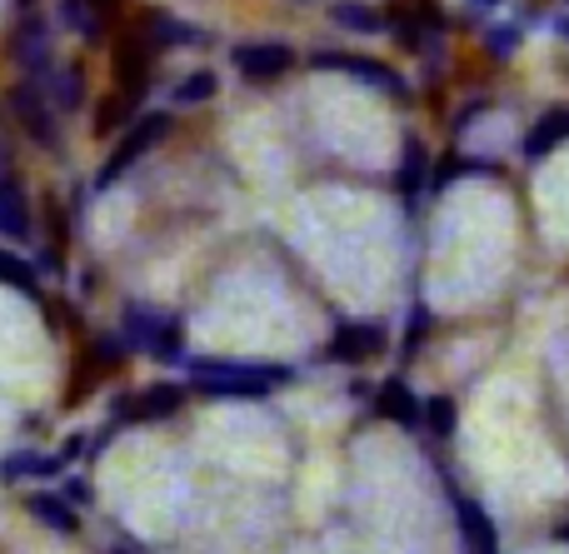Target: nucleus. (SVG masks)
Here are the masks:
<instances>
[{"mask_svg": "<svg viewBox=\"0 0 569 554\" xmlns=\"http://www.w3.org/2000/svg\"><path fill=\"white\" fill-rule=\"evenodd\" d=\"M290 365H256V360H190V380L206 395H230V400H256L270 390L290 385Z\"/></svg>", "mask_w": 569, "mask_h": 554, "instance_id": "f257e3e1", "label": "nucleus"}, {"mask_svg": "<svg viewBox=\"0 0 569 554\" xmlns=\"http://www.w3.org/2000/svg\"><path fill=\"white\" fill-rule=\"evenodd\" d=\"M170 125H176V120H170V110H146V115H140L136 125L126 130V140H120V145L110 150L106 165H100L96 190H116V185H120V175H126V170L136 165L140 155H150V150H156L160 140L170 135Z\"/></svg>", "mask_w": 569, "mask_h": 554, "instance_id": "f03ea898", "label": "nucleus"}, {"mask_svg": "<svg viewBox=\"0 0 569 554\" xmlns=\"http://www.w3.org/2000/svg\"><path fill=\"white\" fill-rule=\"evenodd\" d=\"M10 56H16L20 75L36 80V85H46V75L56 70V46H50V20L36 16V10H26L16 26V36H10Z\"/></svg>", "mask_w": 569, "mask_h": 554, "instance_id": "7ed1b4c3", "label": "nucleus"}, {"mask_svg": "<svg viewBox=\"0 0 569 554\" xmlns=\"http://www.w3.org/2000/svg\"><path fill=\"white\" fill-rule=\"evenodd\" d=\"M10 115L20 120V130H26L40 150H60V115L36 80H20V85L10 90Z\"/></svg>", "mask_w": 569, "mask_h": 554, "instance_id": "20e7f679", "label": "nucleus"}, {"mask_svg": "<svg viewBox=\"0 0 569 554\" xmlns=\"http://www.w3.org/2000/svg\"><path fill=\"white\" fill-rule=\"evenodd\" d=\"M310 66L315 70H345V75L365 80V85H375V90H390V95H410V85H405L385 60H370V56H350V50H315Z\"/></svg>", "mask_w": 569, "mask_h": 554, "instance_id": "39448f33", "label": "nucleus"}, {"mask_svg": "<svg viewBox=\"0 0 569 554\" xmlns=\"http://www.w3.org/2000/svg\"><path fill=\"white\" fill-rule=\"evenodd\" d=\"M230 60H236V70L246 80H260V85H266V80H280L300 56H295L284 40H246V46L230 50Z\"/></svg>", "mask_w": 569, "mask_h": 554, "instance_id": "423d86ee", "label": "nucleus"}, {"mask_svg": "<svg viewBox=\"0 0 569 554\" xmlns=\"http://www.w3.org/2000/svg\"><path fill=\"white\" fill-rule=\"evenodd\" d=\"M180 405H186V390L180 385H150L146 395H130L116 405V430L120 425H160V420H170Z\"/></svg>", "mask_w": 569, "mask_h": 554, "instance_id": "0eeeda50", "label": "nucleus"}, {"mask_svg": "<svg viewBox=\"0 0 569 554\" xmlns=\"http://www.w3.org/2000/svg\"><path fill=\"white\" fill-rule=\"evenodd\" d=\"M150 70H156V50L146 46L140 36H126L116 46V85L126 100H140L150 85Z\"/></svg>", "mask_w": 569, "mask_h": 554, "instance_id": "6e6552de", "label": "nucleus"}, {"mask_svg": "<svg viewBox=\"0 0 569 554\" xmlns=\"http://www.w3.org/2000/svg\"><path fill=\"white\" fill-rule=\"evenodd\" d=\"M0 235L6 240H30V200L20 175L10 170L6 150H0Z\"/></svg>", "mask_w": 569, "mask_h": 554, "instance_id": "1a4fd4ad", "label": "nucleus"}, {"mask_svg": "<svg viewBox=\"0 0 569 554\" xmlns=\"http://www.w3.org/2000/svg\"><path fill=\"white\" fill-rule=\"evenodd\" d=\"M380 350H385L380 325H340L335 340L325 345V360H335V365H360V360L380 355Z\"/></svg>", "mask_w": 569, "mask_h": 554, "instance_id": "9d476101", "label": "nucleus"}, {"mask_svg": "<svg viewBox=\"0 0 569 554\" xmlns=\"http://www.w3.org/2000/svg\"><path fill=\"white\" fill-rule=\"evenodd\" d=\"M140 40H146L150 50H170V46H206V36H200L196 26H186V20H176L170 10H150V16L140 20Z\"/></svg>", "mask_w": 569, "mask_h": 554, "instance_id": "9b49d317", "label": "nucleus"}, {"mask_svg": "<svg viewBox=\"0 0 569 554\" xmlns=\"http://www.w3.org/2000/svg\"><path fill=\"white\" fill-rule=\"evenodd\" d=\"M450 510H455V525L465 530V540H470L475 554H500V535H495L490 515H485L470 495H450Z\"/></svg>", "mask_w": 569, "mask_h": 554, "instance_id": "f8f14e48", "label": "nucleus"}, {"mask_svg": "<svg viewBox=\"0 0 569 554\" xmlns=\"http://www.w3.org/2000/svg\"><path fill=\"white\" fill-rule=\"evenodd\" d=\"M26 515L40 520L46 530H56V535H80V515L76 505H66V495H56V490H36V495H26Z\"/></svg>", "mask_w": 569, "mask_h": 554, "instance_id": "ddd939ff", "label": "nucleus"}, {"mask_svg": "<svg viewBox=\"0 0 569 554\" xmlns=\"http://www.w3.org/2000/svg\"><path fill=\"white\" fill-rule=\"evenodd\" d=\"M50 95V105H56V115H70V110L86 105V70L80 66H56L46 75V85H40Z\"/></svg>", "mask_w": 569, "mask_h": 554, "instance_id": "4468645a", "label": "nucleus"}, {"mask_svg": "<svg viewBox=\"0 0 569 554\" xmlns=\"http://www.w3.org/2000/svg\"><path fill=\"white\" fill-rule=\"evenodd\" d=\"M56 16L66 30H76L86 46H100V36H106V16H100L90 0H56Z\"/></svg>", "mask_w": 569, "mask_h": 554, "instance_id": "2eb2a0df", "label": "nucleus"}, {"mask_svg": "<svg viewBox=\"0 0 569 554\" xmlns=\"http://www.w3.org/2000/svg\"><path fill=\"white\" fill-rule=\"evenodd\" d=\"M569 140V110H550V115L540 120V125L525 135V160H545V155H555Z\"/></svg>", "mask_w": 569, "mask_h": 554, "instance_id": "dca6fc26", "label": "nucleus"}, {"mask_svg": "<svg viewBox=\"0 0 569 554\" xmlns=\"http://www.w3.org/2000/svg\"><path fill=\"white\" fill-rule=\"evenodd\" d=\"M380 410L395 420L400 430H420V400L405 390V380H390V385L380 390Z\"/></svg>", "mask_w": 569, "mask_h": 554, "instance_id": "f3484780", "label": "nucleus"}, {"mask_svg": "<svg viewBox=\"0 0 569 554\" xmlns=\"http://www.w3.org/2000/svg\"><path fill=\"white\" fill-rule=\"evenodd\" d=\"M330 20L340 30H355V36H380L385 30V16L370 6H360V0H340V6H330Z\"/></svg>", "mask_w": 569, "mask_h": 554, "instance_id": "a211bd4d", "label": "nucleus"}, {"mask_svg": "<svg viewBox=\"0 0 569 554\" xmlns=\"http://www.w3.org/2000/svg\"><path fill=\"white\" fill-rule=\"evenodd\" d=\"M160 325H166V320H160L156 310H146V305H130V310H126V320H120V340H126V345L150 350V340L160 335Z\"/></svg>", "mask_w": 569, "mask_h": 554, "instance_id": "6ab92c4d", "label": "nucleus"}, {"mask_svg": "<svg viewBox=\"0 0 569 554\" xmlns=\"http://www.w3.org/2000/svg\"><path fill=\"white\" fill-rule=\"evenodd\" d=\"M60 455H30V450H20V455L0 460V480H30V475H60Z\"/></svg>", "mask_w": 569, "mask_h": 554, "instance_id": "aec40b11", "label": "nucleus"}, {"mask_svg": "<svg viewBox=\"0 0 569 554\" xmlns=\"http://www.w3.org/2000/svg\"><path fill=\"white\" fill-rule=\"evenodd\" d=\"M0 285L20 290V295L40 300V280H36V265L30 260H20L16 250H0Z\"/></svg>", "mask_w": 569, "mask_h": 554, "instance_id": "412c9836", "label": "nucleus"}, {"mask_svg": "<svg viewBox=\"0 0 569 554\" xmlns=\"http://www.w3.org/2000/svg\"><path fill=\"white\" fill-rule=\"evenodd\" d=\"M216 90H220L216 70H190L176 85V105H206V100H216Z\"/></svg>", "mask_w": 569, "mask_h": 554, "instance_id": "4be33fe9", "label": "nucleus"}, {"mask_svg": "<svg viewBox=\"0 0 569 554\" xmlns=\"http://www.w3.org/2000/svg\"><path fill=\"white\" fill-rule=\"evenodd\" d=\"M420 180H425V145L415 135H405V145H400V185H405V195H415Z\"/></svg>", "mask_w": 569, "mask_h": 554, "instance_id": "5701e85b", "label": "nucleus"}, {"mask_svg": "<svg viewBox=\"0 0 569 554\" xmlns=\"http://www.w3.org/2000/svg\"><path fill=\"white\" fill-rule=\"evenodd\" d=\"M130 110H136V100H126V95L116 90V95H110L106 105H100V115H96V135H110V130H116L120 120L130 115Z\"/></svg>", "mask_w": 569, "mask_h": 554, "instance_id": "b1692460", "label": "nucleus"}, {"mask_svg": "<svg viewBox=\"0 0 569 554\" xmlns=\"http://www.w3.org/2000/svg\"><path fill=\"white\" fill-rule=\"evenodd\" d=\"M150 355H156V360H180V325H176V320H166V325H160V335L150 340Z\"/></svg>", "mask_w": 569, "mask_h": 554, "instance_id": "393cba45", "label": "nucleus"}, {"mask_svg": "<svg viewBox=\"0 0 569 554\" xmlns=\"http://www.w3.org/2000/svg\"><path fill=\"white\" fill-rule=\"evenodd\" d=\"M430 430L435 435H450L455 430V405L450 400H430Z\"/></svg>", "mask_w": 569, "mask_h": 554, "instance_id": "a878e982", "label": "nucleus"}, {"mask_svg": "<svg viewBox=\"0 0 569 554\" xmlns=\"http://www.w3.org/2000/svg\"><path fill=\"white\" fill-rule=\"evenodd\" d=\"M520 46V30L505 26V30H490V50H500V56H510V50Z\"/></svg>", "mask_w": 569, "mask_h": 554, "instance_id": "bb28decb", "label": "nucleus"}, {"mask_svg": "<svg viewBox=\"0 0 569 554\" xmlns=\"http://www.w3.org/2000/svg\"><path fill=\"white\" fill-rule=\"evenodd\" d=\"M60 495H66V505H90V485H86V480H70Z\"/></svg>", "mask_w": 569, "mask_h": 554, "instance_id": "cd10ccee", "label": "nucleus"}, {"mask_svg": "<svg viewBox=\"0 0 569 554\" xmlns=\"http://www.w3.org/2000/svg\"><path fill=\"white\" fill-rule=\"evenodd\" d=\"M16 6H20V10H36V0H16Z\"/></svg>", "mask_w": 569, "mask_h": 554, "instance_id": "c85d7f7f", "label": "nucleus"}, {"mask_svg": "<svg viewBox=\"0 0 569 554\" xmlns=\"http://www.w3.org/2000/svg\"><path fill=\"white\" fill-rule=\"evenodd\" d=\"M560 36H565V40H569V20H560Z\"/></svg>", "mask_w": 569, "mask_h": 554, "instance_id": "c756f323", "label": "nucleus"}, {"mask_svg": "<svg viewBox=\"0 0 569 554\" xmlns=\"http://www.w3.org/2000/svg\"><path fill=\"white\" fill-rule=\"evenodd\" d=\"M475 6H500V0H475Z\"/></svg>", "mask_w": 569, "mask_h": 554, "instance_id": "7c9ffc66", "label": "nucleus"}, {"mask_svg": "<svg viewBox=\"0 0 569 554\" xmlns=\"http://www.w3.org/2000/svg\"><path fill=\"white\" fill-rule=\"evenodd\" d=\"M116 554H130V550H116Z\"/></svg>", "mask_w": 569, "mask_h": 554, "instance_id": "2f4dec72", "label": "nucleus"}, {"mask_svg": "<svg viewBox=\"0 0 569 554\" xmlns=\"http://www.w3.org/2000/svg\"><path fill=\"white\" fill-rule=\"evenodd\" d=\"M300 6H305V0H300Z\"/></svg>", "mask_w": 569, "mask_h": 554, "instance_id": "473e14b6", "label": "nucleus"}]
</instances>
